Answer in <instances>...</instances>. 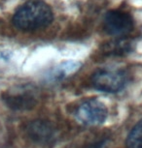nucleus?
<instances>
[{"instance_id": "f257e3e1", "label": "nucleus", "mask_w": 142, "mask_h": 148, "mask_svg": "<svg viewBox=\"0 0 142 148\" xmlns=\"http://www.w3.org/2000/svg\"><path fill=\"white\" fill-rule=\"evenodd\" d=\"M54 15L49 5L42 0H29L19 6L13 16V23L24 31H33L48 26Z\"/></svg>"}, {"instance_id": "f03ea898", "label": "nucleus", "mask_w": 142, "mask_h": 148, "mask_svg": "<svg viewBox=\"0 0 142 148\" xmlns=\"http://www.w3.org/2000/svg\"><path fill=\"white\" fill-rule=\"evenodd\" d=\"M127 74L119 69H102L93 77V85L97 90L116 93L125 88L127 84Z\"/></svg>"}, {"instance_id": "7ed1b4c3", "label": "nucleus", "mask_w": 142, "mask_h": 148, "mask_svg": "<svg viewBox=\"0 0 142 148\" xmlns=\"http://www.w3.org/2000/svg\"><path fill=\"white\" fill-rule=\"evenodd\" d=\"M107 114V108L103 103L96 99H91L84 102L78 108L76 118L84 125L97 126L105 121Z\"/></svg>"}, {"instance_id": "20e7f679", "label": "nucleus", "mask_w": 142, "mask_h": 148, "mask_svg": "<svg viewBox=\"0 0 142 148\" xmlns=\"http://www.w3.org/2000/svg\"><path fill=\"white\" fill-rule=\"evenodd\" d=\"M103 28L109 35L122 37L132 30L133 18L129 13L124 11H109L104 16Z\"/></svg>"}, {"instance_id": "39448f33", "label": "nucleus", "mask_w": 142, "mask_h": 148, "mask_svg": "<svg viewBox=\"0 0 142 148\" xmlns=\"http://www.w3.org/2000/svg\"><path fill=\"white\" fill-rule=\"evenodd\" d=\"M3 100L13 110H29L36 105V97L33 91L26 88L6 91L3 95Z\"/></svg>"}, {"instance_id": "423d86ee", "label": "nucleus", "mask_w": 142, "mask_h": 148, "mask_svg": "<svg viewBox=\"0 0 142 148\" xmlns=\"http://www.w3.org/2000/svg\"><path fill=\"white\" fill-rule=\"evenodd\" d=\"M27 133L30 138L38 143H49L54 138L55 134L51 125L45 121H34L30 123L27 128Z\"/></svg>"}, {"instance_id": "0eeeda50", "label": "nucleus", "mask_w": 142, "mask_h": 148, "mask_svg": "<svg viewBox=\"0 0 142 148\" xmlns=\"http://www.w3.org/2000/svg\"><path fill=\"white\" fill-rule=\"evenodd\" d=\"M127 148H142V120H140L132 130L127 138Z\"/></svg>"}, {"instance_id": "6e6552de", "label": "nucleus", "mask_w": 142, "mask_h": 148, "mask_svg": "<svg viewBox=\"0 0 142 148\" xmlns=\"http://www.w3.org/2000/svg\"><path fill=\"white\" fill-rule=\"evenodd\" d=\"M80 67V63L78 62H66L63 63L62 65H60L57 68V72H55V77L57 79H62L63 77H66L68 75L73 74L74 72H76Z\"/></svg>"}, {"instance_id": "1a4fd4ad", "label": "nucleus", "mask_w": 142, "mask_h": 148, "mask_svg": "<svg viewBox=\"0 0 142 148\" xmlns=\"http://www.w3.org/2000/svg\"><path fill=\"white\" fill-rule=\"evenodd\" d=\"M130 45L125 42H115V43L108 45L106 51L112 54H123L126 51H129Z\"/></svg>"}]
</instances>
